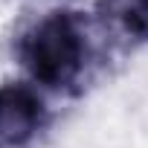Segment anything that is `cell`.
Wrapping results in <instances>:
<instances>
[{
	"instance_id": "cell-2",
	"label": "cell",
	"mask_w": 148,
	"mask_h": 148,
	"mask_svg": "<svg viewBox=\"0 0 148 148\" xmlns=\"http://www.w3.org/2000/svg\"><path fill=\"white\" fill-rule=\"evenodd\" d=\"M47 125V108L29 84H0V148H26Z\"/></svg>"
},
{
	"instance_id": "cell-3",
	"label": "cell",
	"mask_w": 148,
	"mask_h": 148,
	"mask_svg": "<svg viewBox=\"0 0 148 148\" xmlns=\"http://www.w3.org/2000/svg\"><path fill=\"white\" fill-rule=\"evenodd\" d=\"M96 15L125 44H148V0H99Z\"/></svg>"
},
{
	"instance_id": "cell-1",
	"label": "cell",
	"mask_w": 148,
	"mask_h": 148,
	"mask_svg": "<svg viewBox=\"0 0 148 148\" xmlns=\"http://www.w3.org/2000/svg\"><path fill=\"white\" fill-rule=\"evenodd\" d=\"M18 52L35 82L52 90H67L84 73V26L73 12H52L21 38Z\"/></svg>"
}]
</instances>
